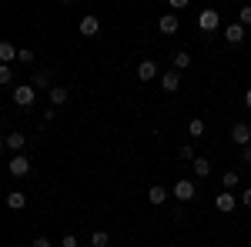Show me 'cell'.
I'll list each match as a JSON object with an SVG mask.
<instances>
[{"mask_svg": "<svg viewBox=\"0 0 251 247\" xmlns=\"http://www.w3.org/2000/svg\"><path fill=\"white\" fill-rule=\"evenodd\" d=\"M137 77H141V80H154L157 77V64L154 60H141V64H137Z\"/></svg>", "mask_w": 251, "mask_h": 247, "instance_id": "cell-10", "label": "cell"}, {"mask_svg": "<svg viewBox=\"0 0 251 247\" xmlns=\"http://www.w3.org/2000/svg\"><path fill=\"white\" fill-rule=\"evenodd\" d=\"M214 207L221 210V214H231V210L238 207V201H234V197H231V194H228V190H221V194L214 197Z\"/></svg>", "mask_w": 251, "mask_h": 247, "instance_id": "cell-7", "label": "cell"}, {"mask_svg": "<svg viewBox=\"0 0 251 247\" xmlns=\"http://www.w3.org/2000/svg\"><path fill=\"white\" fill-rule=\"evenodd\" d=\"M67 87H50V104H54V107H60V104H67Z\"/></svg>", "mask_w": 251, "mask_h": 247, "instance_id": "cell-17", "label": "cell"}, {"mask_svg": "<svg viewBox=\"0 0 251 247\" xmlns=\"http://www.w3.org/2000/svg\"><path fill=\"white\" fill-rule=\"evenodd\" d=\"M188 134H191V137H204V120H201V117H194L191 124H188Z\"/></svg>", "mask_w": 251, "mask_h": 247, "instance_id": "cell-21", "label": "cell"}, {"mask_svg": "<svg viewBox=\"0 0 251 247\" xmlns=\"http://www.w3.org/2000/svg\"><path fill=\"white\" fill-rule=\"evenodd\" d=\"M107 244H111L107 230H94V234H91V247H107Z\"/></svg>", "mask_w": 251, "mask_h": 247, "instance_id": "cell-20", "label": "cell"}, {"mask_svg": "<svg viewBox=\"0 0 251 247\" xmlns=\"http://www.w3.org/2000/svg\"><path fill=\"white\" fill-rule=\"evenodd\" d=\"M84 37H94L97 30H100V20L94 17V14H87V17H80V27H77Z\"/></svg>", "mask_w": 251, "mask_h": 247, "instance_id": "cell-8", "label": "cell"}, {"mask_svg": "<svg viewBox=\"0 0 251 247\" xmlns=\"http://www.w3.org/2000/svg\"><path fill=\"white\" fill-rule=\"evenodd\" d=\"M245 104H248V107H251V87H248V90H245Z\"/></svg>", "mask_w": 251, "mask_h": 247, "instance_id": "cell-30", "label": "cell"}, {"mask_svg": "<svg viewBox=\"0 0 251 247\" xmlns=\"http://www.w3.org/2000/svg\"><path fill=\"white\" fill-rule=\"evenodd\" d=\"M171 194L177 197V201H191L194 197V180H177L171 187Z\"/></svg>", "mask_w": 251, "mask_h": 247, "instance_id": "cell-6", "label": "cell"}, {"mask_svg": "<svg viewBox=\"0 0 251 247\" xmlns=\"http://www.w3.org/2000/svg\"><path fill=\"white\" fill-rule=\"evenodd\" d=\"M30 87H34V90H44V87H50V70H40V74L30 80Z\"/></svg>", "mask_w": 251, "mask_h": 247, "instance_id": "cell-18", "label": "cell"}, {"mask_svg": "<svg viewBox=\"0 0 251 247\" xmlns=\"http://www.w3.org/2000/svg\"><path fill=\"white\" fill-rule=\"evenodd\" d=\"M3 147H7V144H3V140H0V154H3Z\"/></svg>", "mask_w": 251, "mask_h": 247, "instance_id": "cell-31", "label": "cell"}, {"mask_svg": "<svg viewBox=\"0 0 251 247\" xmlns=\"http://www.w3.org/2000/svg\"><path fill=\"white\" fill-rule=\"evenodd\" d=\"M37 100V90L30 87V84H20V87H14V104L17 107H30Z\"/></svg>", "mask_w": 251, "mask_h": 247, "instance_id": "cell-1", "label": "cell"}, {"mask_svg": "<svg viewBox=\"0 0 251 247\" xmlns=\"http://www.w3.org/2000/svg\"><path fill=\"white\" fill-rule=\"evenodd\" d=\"M10 80H14V74H10V67H3V64H0V84H10Z\"/></svg>", "mask_w": 251, "mask_h": 247, "instance_id": "cell-25", "label": "cell"}, {"mask_svg": "<svg viewBox=\"0 0 251 247\" xmlns=\"http://www.w3.org/2000/svg\"><path fill=\"white\" fill-rule=\"evenodd\" d=\"M157 30H161V34H168V37H174V34L181 30V23H177V17H174V14H164V17L157 20Z\"/></svg>", "mask_w": 251, "mask_h": 247, "instance_id": "cell-5", "label": "cell"}, {"mask_svg": "<svg viewBox=\"0 0 251 247\" xmlns=\"http://www.w3.org/2000/svg\"><path fill=\"white\" fill-rule=\"evenodd\" d=\"M241 204H245V207H251V187L241 190Z\"/></svg>", "mask_w": 251, "mask_h": 247, "instance_id": "cell-26", "label": "cell"}, {"mask_svg": "<svg viewBox=\"0 0 251 247\" xmlns=\"http://www.w3.org/2000/svg\"><path fill=\"white\" fill-rule=\"evenodd\" d=\"M7 207L10 210H24L27 207V197H24L20 190H10V194H7Z\"/></svg>", "mask_w": 251, "mask_h": 247, "instance_id": "cell-14", "label": "cell"}, {"mask_svg": "<svg viewBox=\"0 0 251 247\" xmlns=\"http://www.w3.org/2000/svg\"><path fill=\"white\" fill-rule=\"evenodd\" d=\"M221 187L228 190V187H238V174L234 171H225V177H221Z\"/></svg>", "mask_w": 251, "mask_h": 247, "instance_id": "cell-22", "label": "cell"}, {"mask_svg": "<svg viewBox=\"0 0 251 247\" xmlns=\"http://www.w3.org/2000/svg\"><path fill=\"white\" fill-rule=\"evenodd\" d=\"M161 87H164L168 94H174V90L181 87V74H177V70H168V74L161 77Z\"/></svg>", "mask_w": 251, "mask_h": 247, "instance_id": "cell-11", "label": "cell"}, {"mask_svg": "<svg viewBox=\"0 0 251 247\" xmlns=\"http://www.w3.org/2000/svg\"><path fill=\"white\" fill-rule=\"evenodd\" d=\"M184 67H191V54L188 50H177L174 54V70H184Z\"/></svg>", "mask_w": 251, "mask_h": 247, "instance_id": "cell-19", "label": "cell"}, {"mask_svg": "<svg viewBox=\"0 0 251 247\" xmlns=\"http://www.w3.org/2000/svg\"><path fill=\"white\" fill-rule=\"evenodd\" d=\"M191 167H194V177L201 180V177H208V174H211V160H204V157H198V160H191Z\"/></svg>", "mask_w": 251, "mask_h": 247, "instance_id": "cell-15", "label": "cell"}, {"mask_svg": "<svg viewBox=\"0 0 251 247\" xmlns=\"http://www.w3.org/2000/svg\"><path fill=\"white\" fill-rule=\"evenodd\" d=\"M241 164H251V144H248V147H241Z\"/></svg>", "mask_w": 251, "mask_h": 247, "instance_id": "cell-27", "label": "cell"}, {"mask_svg": "<svg viewBox=\"0 0 251 247\" xmlns=\"http://www.w3.org/2000/svg\"><path fill=\"white\" fill-rule=\"evenodd\" d=\"M225 40H228V44H241V40H245V27H241L238 20H234V23H225Z\"/></svg>", "mask_w": 251, "mask_h": 247, "instance_id": "cell-9", "label": "cell"}, {"mask_svg": "<svg viewBox=\"0 0 251 247\" xmlns=\"http://www.w3.org/2000/svg\"><path fill=\"white\" fill-rule=\"evenodd\" d=\"M148 201H151V204H164V201H168V187L154 184V187L148 190Z\"/></svg>", "mask_w": 251, "mask_h": 247, "instance_id": "cell-16", "label": "cell"}, {"mask_svg": "<svg viewBox=\"0 0 251 247\" xmlns=\"http://www.w3.org/2000/svg\"><path fill=\"white\" fill-rule=\"evenodd\" d=\"M17 60L20 64H34L37 57H34V50H17Z\"/></svg>", "mask_w": 251, "mask_h": 247, "instance_id": "cell-24", "label": "cell"}, {"mask_svg": "<svg viewBox=\"0 0 251 247\" xmlns=\"http://www.w3.org/2000/svg\"><path fill=\"white\" fill-rule=\"evenodd\" d=\"M34 247H54V244H50L47 237H37V241H34Z\"/></svg>", "mask_w": 251, "mask_h": 247, "instance_id": "cell-29", "label": "cell"}, {"mask_svg": "<svg viewBox=\"0 0 251 247\" xmlns=\"http://www.w3.org/2000/svg\"><path fill=\"white\" fill-rule=\"evenodd\" d=\"M198 27H201V30H208V34H211V30H218V27H221V17H218V10H201V17H198Z\"/></svg>", "mask_w": 251, "mask_h": 247, "instance_id": "cell-3", "label": "cell"}, {"mask_svg": "<svg viewBox=\"0 0 251 247\" xmlns=\"http://www.w3.org/2000/svg\"><path fill=\"white\" fill-rule=\"evenodd\" d=\"M231 140L238 144V147H248L251 144V127L248 124H234L231 127Z\"/></svg>", "mask_w": 251, "mask_h": 247, "instance_id": "cell-4", "label": "cell"}, {"mask_svg": "<svg viewBox=\"0 0 251 247\" xmlns=\"http://www.w3.org/2000/svg\"><path fill=\"white\" fill-rule=\"evenodd\" d=\"M27 174H30V157L14 154L10 157V177H27Z\"/></svg>", "mask_w": 251, "mask_h": 247, "instance_id": "cell-2", "label": "cell"}, {"mask_svg": "<svg viewBox=\"0 0 251 247\" xmlns=\"http://www.w3.org/2000/svg\"><path fill=\"white\" fill-rule=\"evenodd\" d=\"M14 60H17V47L3 40V44H0V64H3V67H10Z\"/></svg>", "mask_w": 251, "mask_h": 247, "instance_id": "cell-12", "label": "cell"}, {"mask_svg": "<svg viewBox=\"0 0 251 247\" xmlns=\"http://www.w3.org/2000/svg\"><path fill=\"white\" fill-rule=\"evenodd\" d=\"M3 144H7L10 151H17V154H20V151H24V144H27V137L14 131V134H7V137H3Z\"/></svg>", "mask_w": 251, "mask_h": 247, "instance_id": "cell-13", "label": "cell"}, {"mask_svg": "<svg viewBox=\"0 0 251 247\" xmlns=\"http://www.w3.org/2000/svg\"><path fill=\"white\" fill-rule=\"evenodd\" d=\"M238 23H241V27H245V23H251V3H245V7H241V14H238Z\"/></svg>", "mask_w": 251, "mask_h": 247, "instance_id": "cell-23", "label": "cell"}, {"mask_svg": "<svg viewBox=\"0 0 251 247\" xmlns=\"http://www.w3.org/2000/svg\"><path fill=\"white\" fill-rule=\"evenodd\" d=\"M60 244H64V247H77V237H74V234H67V237H64Z\"/></svg>", "mask_w": 251, "mask_h": 247, "instance_id": "cell-28", "label": "cell"}]
</instances>
